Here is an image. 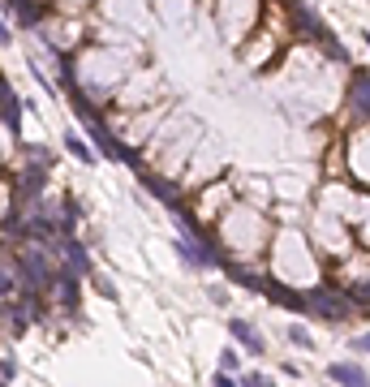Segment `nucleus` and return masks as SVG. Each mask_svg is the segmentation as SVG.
<instances>
[{"label":"nucleus","instance_id":"nucleus-1","mask_svg":"<svg viewBox=\"0 0 370 387\" xmlns=\"http://www.w3.org/2000/svg\"><path fill=\"white\" fill-rule=\"evenodd\" d=\"M69 95H73V103H78V121H82V129H86V134H91V142H95V151H100V155H104V160H112V164H134V151L116 142V134H112V129L104 125V116H100V112H95V108H91V103L82 99V91H78V86H73Z\"/></svg>","mask_w":370,"mask_h":387},{"label":"nucleus","instance_id":"nucleus-2","mask_svg":"<svg viewBox=\"0 0 370 387\" xmlns=\"http://www.w3.org/2000/svg\"><path fill=\"white\" fill-rule=\"evenodd\" d=\"M302 310L310 319H318V323H344L353 314L349 310V301H344L340 293H332L327 284H318V289H310V293H302Z\"/></svg>","mask_w":370,"mask_h":387},{"label":"nucleus","instance_id":"nucleus-3","mask_svg":"<svg viewBox=\"0 0 370 387\" xmlns=\"http://www.w3.org/2000/svg\"><path fill=\"white\" fill-rule=\"evenodd\" d=\"M17 271H22V289H31V293H43V289H52V275H56V267L43 258V250L39 245H22V254H17Z\"/></svg>","mask_w":370,"mask_h":387},{"label":"nucleus","instance_id":"nucleus-4","mask_svg":"<svg viewBox=\"0 0 370 387\" xmlns=\"http://www.w3.org/2000/svg\"><path fill=\"white\" fill-rule=\"evenodd\" d=\"M52 293H56V301L69 310H78V297H82V284H78V271H69V267H61L56 275H52Z\"/></svg>","mask_w":370,"mask_h":387},{"label":"nucleus","instance_id":"nucleus-5","mask_svg":"<svg viewBox=\"0 0 370 387\" xmlns=\"http://www.w3.org/2000/svg\"><path fill=\"white\" fill-rule=\"evenodd\" d=\"M52 250L65 258V267H69V271L91 275V254L82 250V241H73V237H56V245H52Z\"/></svg>","mask_w":370,"mask_h":387},{"label":"nucleus","instance_id":"nucleus-6","mask_svg":"<svg viewBox=\"0 0 370 387\" xmlns=\"http://www.w3.org/2000/svg\"><path fill=\"white\" fill-rule=\"evenodd\" d=\"M5 9L22 31H31V26H39L47 17V5H39V0H5Z\"/></svg>","mask_w":370,"mask_h":387},{"label":"nucleus","instance_id":"nucleus-7","mask_svg":"<svg viewBox=\"0 0 370 387\" xmlns=\"http://www.w3.org/2000/svg\"><path fill=\"white\" fill-rule=\"evenodd\" d=\"M0 121L9 125V134H13V138H22V99L9 91L5 77H0Z\"/></svg>","mask_w":370,"mask_h":387},{"label":"nucleus","instance_id":"nucleus-8","mask_svg":"<svg viewBox=\"0 0 370 387\" xmlns=\"http://www.w3.org/2000/svg\"><path fill=\"white\" fill-rule=\"evenodd\" d=\"M47 190V168L43 164H26L17 176V198H43Z\"/></svg>","mask_w":370,"mask_h":387},{"label":"nucleus","instance_id":"nucleus-9","mask_svg":"<svg viewBox=\"0 0 370 387\" xmlns=\"http://www.w3.org/2000/svg\"><path fill=\"white\" fill-rule=\"evenodd\" d=\"M327 379H332V383H349V387L370 383V379H366V370L357 366V361H332V366H327Z\"/></svg>","mask_w":370,"mask_h":387},{"label":"nucleus","instance_id":"nucleus-10","mask_svg":"<svg viewBox=\"0 0 370 387\" xmlns=\"http://www.w3.org/2000/svg\"><path fill=\"white\" fill-rule=\"evenodd\" d=\"M349 103H353V108H357L362 116H370V73H366V69H357V73H353Z\"/></svg>","mask_w":370,"mask_h":387},{"label":"nucleus","instance_id":"nucleus-11","mask_svg":"<svg viewBox=\"0 0 370 387\" xmlns=\"http://www.w3.org/2000/svg\"><path fill=\"white\" fill-rule=\"evenodd\" d=\"M293 22H298V31H302V35H314V39L323 35V22L314 17V9L306 5V0H293Z\"/></svg>","mask_w":370,"mask_h":387},{"label":"nucleus","instance_id":"nucleus-12","mask_svg":"<svg viewBox=\"0 0 370 387\" xmlns=\"http://www.w3.org/2000/svg\"><path fill=\"white\" fill-rule=\"evenodd\" d=\"M229 331L241 340V349H245V353H263V335H259L250 323H245V319H229Z\"/></svg>","mask_w":370,"mask_h":387},{"label":"nucleus","instance_id":"nucleus-13","mask_svg":"<svg viewBox=\"0 0 370 387\" xmlns=\"http://www.w3.org/2000/svg\"><path fill=\"white\" fill-rule=\"evenodd\" d=\"M65 151H69L78 164H95V151L86 146V138L78 134V129H65Z\"/></svg>","mask_w":370,"mask_h":387},{"label":"nucleus","instance_id":"nucleus-14","mask_svg":"<svg viewBox=\"0 0 370 387\" xmlns=\"http://www.w3.org/2000/svg\"><path fill=\"white\" fill-rule=\"evenodd\" d=\"M263 293H267L271 301H280V305H288V310H302V293H293V289H284L280 280H267V284H263Z\"/></svg>","mask_w":370,"mask_h":387},{"label":"nucleus","instance_id":"nucleus-15","mask_svg":"<svg viewBox=\"0 0 370 387\" xmlns=\"http://www.w3.org/2000/svg\"><path fill=\"white\" fill-rule=\"evenodd\" d=\"M142 185L151 190L155 198H164L168 206H181V190H177V185H168V181H160V176H142Z\"/></svg>","mask_w":370,"mask_h":387},{"label":"nucleus","instance_id":"nucleus-16","mask_svg":"<svg viewBox=\"0 0 370 387\" xmlns=\"http://www.w3.org/2000/svg\"><path fill=\"white\" fill-rule=\"evenodd\" d=\"M22 155H26L31 164H43V168L52 164V151H43V146H31V142H22Z\"/></svg>","mask_w":370,"mask_h":387},{"label":"nucleus","instance_id":"nucleus-17","mask_svg":"<svg viewBox=\"0 0 370 387\" xmlns=\"http://www.w3.org/2000/svg\"><path fill=\"white\" fill-rule=\"evenodd\" d=\"M288 340L298 344V349H314V340H310V331H306V327H298V323L288 327Z\"/></svg>","mask_w":370,"mask_h":387},{"label":"nucleus","instance_id":"nucleus-18","mask_svg":"<svg viewBox=\"0 0 370 387\" xmlns=\"http://www.w3.org/2000/svg\"><path fill=\"white\" fill-rule=\"evenodd\" d=\"M237 366H241V357H237V349H224V353H219V370H229V374H233Z\"/></svg>","mask_w":370,"mask_h":387},{"label":"nucleus","instance_id":"nucleus-19","mask_svg":"<svg viewBox=\"0 0 370 387\" xmlns=\"http://www.w3.org/2000/svg\"><path fill=\"white\" fill-rule=\"evenodd\" d=\"M91 280H95V289H100V293H104L108 301H116V289H112V284H108L104 275H91Z\"/></svg>","mask_w":370,"mask_h":387},{"label":"nucleus","instance_id":"nucleus-20","mask_svg":"<svg viewBox=\"0 0 370 387\" xmlns=\"http://www.w3.org/2000/svg\"><path fill=\"white\" fill-rule=\"evenodd\" d=\"M241 383H245V387H263V383H271V379H267L263 370H250V374H245Z\"/></svg>","mask_w":370,"mask_h":387},{"label":"nucleus","instance_id":"nucleus-21","mask_svg":"<svg viewBox=\"0 0 370 387\" xmlns=\"http://www.w3.org/2000/svg\"><path fill=\"white\" fill-rule=\"evenodd\" d=\"M353 301H357V305H370V280H366V284H357V289H353Z\"/></svg>","mask_w":370,"mask_h":387},{"label":"nucleus","instance_id":"nucleus-22","mask_svg":"<svg viewBox=\"0 0 370 387\" xmlns=\"http://www.w3.org/2000/svg\"><path fill=\"white\" fill-rule=\"evenodd\" d=\"M0 379H17V366H13V361L5 357V361H0Z\"/></svg>","mask_w":370,"mask_h":387},{"label":"nucleus","instance_id":"nucleus-23","mask_svg":"<svg viewBox=\"0 0 370 387\" xmlns=\"http://www.w3.org/2000/svg\"><path fill=\"white\" fill-rule=\"evenodd\" d=\"M353 349H357V353H370V331H366V335H357V340H353Z\"/></svg>","mask_w":370,"mask_h":387},{"label":"nucleus","instance_id":"nucleus-24","mask_svg":"<svg viewBox=\"0 0 370 387\" xmlns=\"http://www.w3.org/2000/svg\"><path fill=\"white\" fill-rule=\"evenodd\" d=\"M0 43H13V39H9V26H5V22H0Z\"/></svg>","mask_w":370,"mask_h":387},{"label":"nucleus","instance_id":"nucleus-25","mask_svg":"<svg viewBox=\"0 0 370 387\" xmlns=\"http://www.w3.org/2000/svg\"><path fill=\"white\" fill-rule=\"evenodd\" d=\"M366 43H370V35H366Z\"/></svg>","mask_w":370,"mask_h":387}]
</instances>
